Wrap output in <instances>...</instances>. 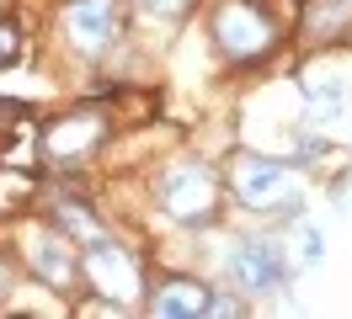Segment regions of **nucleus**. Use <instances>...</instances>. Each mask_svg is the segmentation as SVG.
I'll list each match as a JSON object with an SVG mask.
<instances>
[{"instance_id": "5", "label": "nucleus", "mask_w": 352, "mask_h": 319, "mask_svg": "<svg viewBox=\"0 0 352 319\" xmlns=\"http://www.w3.org/2000/svg\"><path fill=\"white\" fill-rule=\"evenodd\" d=\"M86 272H91V282L123 309L133 298V287H139V255H133L129 245L107 239V234H86Z\"/></svg>"}, {"instance_id": "9", "label": "nucleus", "mask_w": 352, "mask_h": 319, "mask_svg": "<svg viewBox=\"0 0 352 319\" xmlns=\"http://www.w3.org/2000/svg\"><path fill=\"white\" fill-rule=\"evenodd\" d=\"M150 309L160 319H198V314H208V287H203V282H187V276H176V282H166V287H155Z\"/></svg>"}, {"instance_id": "8", "label": "nucleus", "mask_w": 352, "mask_h": 319, "mask_svg": "<svg viewBox=\"0 0 352 319\" xmlns=\"http://www.w3.org/2000/svg\"><path fill=\"white\" fill-rule=\"evenodd\" d=\"M102 133H107V123H102L96 112L59 117V123H48V133H43V154L54 160V165H80L91 149L102 144Z\"/></svg>"}, {"instance_id": "10", "label": "nucleus", "mask_w": 352, "mask_h": 319, "mask_svg": "<svg viewBox=\"0 0 352 319\" xmlns=\"http://www.w3.org/2000/svg\"><path fill=\"white\" fill-rule=\"evenodd\" d=\"M198 0H139V11H150V16H187Z\"/></svg>"}, {"instance_id": "11", "label": "nucleus", "mask_w": 352, "mask_h": 319, "mask_svg": "<svg viewBox=\"0 0 352 319\" xmlns=\"http://www.w3.org/2000/svg\"><path fill=\"white\" fill-rule=\"evenodd\" d=\"M22 59V32L11 21H0V64H16Z\"/></svg>"}, {"instance_id": "12", "label": "nucleus", "mask_w": 352, "mask_h": 319, "mask_svg": "<svg viewBox=\"0 0 352 319\" xmlns=\"http://www.w3.org/2000/svg\"><path fill=\"white\" fill-rule=\"evenodd\" d=\"M347 21H352V5H342V0L320 11V27H331V32H336V27H347ZM331 32H326V38H331Z\"/></svg>"}, {"instance_id": "7", "label": "nucleus", "mask_w": 352, "mask_h": 319, "mask_svg": "<svg viewBox=\"0 0 352 319\" xmlns=\"http://www.w3.org/2000/svg\"><path fill=\"white\" fill-rule=\"evenodd\" d=\"M22 250H27V272L43 276L54 293H69V287H75V250H69V234L27 229L22 234Z\"/></svg>"}, {"instance_id": "6", "label": "nucleus", "mask_w": 352, "mask_h": 319, "mask_svg": "<svg viewBox=\"0 0 352 319\" xmlns=\"http://www.w3.org/2000/svg\"><path fill=\"white\" fill-rule=\"evenodd\" d=\"M123 32L118 21V5L112 0H69L65 5V38L80 48V54H107Z\"/></svg>"}, {"instance_id": "13", "label": "nucleus", "mask_w": 352, "mask_h": 319, "mask_svg": "<svg viewBox=\"0 0 352 319\" xmlns=\"http://www.w3.org/2000/svg\"><path fill=\"white\" fill-rule=\"evenodd\" d=\"M299 245H305V261H315V255H320V234L305 229V234H299Z\"/></svg>"}, {"instance_id": "2", "label": "nucleus", "mask_w": 352, "mask_h": 319, "mask_svg": "<svg viewBox=\"0 0 352 319\" xmlns=\"http://www.w3.org/2000/svg\"><path fill=\"white\" fill-rule=\"evenodd\" d=\"M214 43L224 48V59L251 64L278 43V16L262 0H224L219 16H214Z\"/></svg>"}, {"instance_id": "3", "label": "nucleus", "mask_w": 352, "mask_h": 319, "mask_svg": "<svg viewBox=\"0 0 352 319\" xmlns=\"http://www.w3.org/2000/svg\"><path fill=\"white\" fill-rule=\"evenodd\" d=\"M224 272H230V282L245 287V293H283L288 276H294V266H288V250L278 245V239H267V234H245V239L230 245Z\"/></svg>"}, {"instance_id": "1", "label": "nucleus", "mask_w": 352, "mask_h": 319, "mask_svg": "<svg viewBox=\"0 0 352 319\" xmlns=\"http://www.w3.org/2000/svg\"><path fill=\"white\" fill-rule=\"evenodd\" d=\"M155 197L160 208L171 213L176 224H214L219 213V181L203 160H182V165H166L155 176Z\"/></svg>"}, {"instance_id": "4", "label": "nucleus", "mask_w": 352, "mask_h": 319, "mask_svg": "<svg viewBox=\"0 0 352 319\" xmlns=\"http://www.w3.org/2000/svg\"><path fill=\"white\" fill-rule=\"evenodd\" d=\"M288 181V160H267V154H241L235 165V191H241L245 208H262V213H288L299 218L305 197L299 191H283Z\"/></svg>"}]
</instances>
